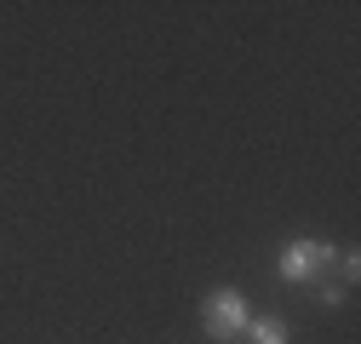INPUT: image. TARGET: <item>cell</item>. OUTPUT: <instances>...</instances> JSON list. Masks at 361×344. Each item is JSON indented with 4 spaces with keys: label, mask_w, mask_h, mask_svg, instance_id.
Segmentation results:
<instances>
[{
    "label": "cell",
    "mask_w": 361,
    "mask_h": 344,
    "mask_svg": "<svg viewBox=\"0 0 361 344\" xmlns=\"http://www.w3.org/2000/svg\"><path fill=\"white\" fill-rule=\"evenodd\" d=\"M247 321H252V310H247V298L241 293H212L207 305H201V327L212 333V338H235V333H247Z\"/></svg>",
    "instance_id": "cell-1"
},
{
    "label": "cell",
    "mask_w": 361,
    "mask_h": 344,
    "mask_svg": "<svg viewBox=\"0 0 361 344\" xmlns=\"http://www.w3.org/2000/svg\"><path fill=\"white\" fill-rule=\"evenodd\" d=\"M327 258H333V247H327V241L304 235V241H293V247L281 252V276H287V281H315V276L327 270Z\"/></svg>",
    "instance_id": "cell-2"
},
{
    "label": "cell",
    "mask_w": 361,
    "mask_h": 344,
    "mask_svg": "<svg viewBox=\"0 0 361 344\" xmlns=\"http://www.w3.org/2000/svg\"><path fill=\"white\" fill-rule=\"evenodd\" d=\"M247 338L252 344H287V321L281 316H252L247 321Z\"/></svg>",
    "instance_id": "cell-3"
}]
</instances>
